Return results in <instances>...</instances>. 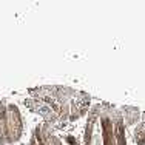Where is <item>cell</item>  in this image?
<instances>
[{"label": "cell", "mask_w": 145, "mask_h": 145, "mask_svg": "<svg viewBox=\"0 0 145 145\" xmlns=\"http://www.w3.org/2000/svg\"><path fill=\"white\" fill-rule=\"evenodd\" d=\"M23 130L22 116L16 105H8V144H14L20 139Z\"/></svg>", "instance_id": "6da1fadb"}, {"label": "cell", "mask_w": 145, "mask_h": 145, "mask_svg": "<svg viewBox=\"0 0 145 145\" xmlns=\"http://www.w3.org/2000/svg\"><path fill=\"white\" fill-rule=\"evenodd\" d=\"M123 114H125V122L128 123V125L136 123L140 117L139 110L134 108V106H123Z\"/></svg>", "instance_id": "3957f363"}, {"label": "cell", "mask_w": 145, "mask_h": 145, "mask_svg": "<svg viewBox=\"0 0 145 145\" xmlns=\"http://www.w3.org/2000/svg\"><path fill=\"white\" fill-rule=\"evenodd\" d=\"M65 140H67L68 144H71V145H80L77 142V139H76L74 136H65Z\"/></svg>", "instance_id": "277c9868"}, {"label": "cell", "mask_w": 145, "mask_h": 145, "mask_svg": "<svg viewBox=\"0 0 145 145\" xmlns=\"http://www.w3.org/2000/svg\"><path fill=\"white\" fill-rule=\"evenodd\" d=\"M113 125H114V139L117 140L116 145H127L125 133H123V117L119 111H114V116L111 117Z\"/></svg>", "instance_id": "7a4b0ae2"}]
</instances>
